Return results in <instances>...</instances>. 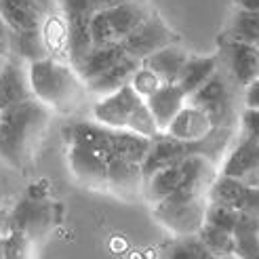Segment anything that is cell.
Listing matches in <instances>:
<instances>
[{
    "instance_id": "1",
    "label": "cell",
    "mask_w": 259,
    "mask_h": 259,
    "mask_svg": "<svg viewBox=\"0 0 259 259\" xmlns=\"http://www.w3.org/2000/svg\"><path fill=\"white\" fill-rule=\"evenodd\" d=\"M53 110L36 97L0 112V160L17 171L34 164Z\"/></svg>"
},
{
    "instance_id": "2",
    "label": "cell",
    "mask_w": 259,
    "mask_h": 259,
    "mask_svg": "<svg viewBox=\"0 0 259 259\" xmlns=\"http://www.w3.org/2000/svg\"><path fill=\"white\" fill-rule=\"evenodd\" d=\"M28 74L34 97L57 114H70L87 93L84 80L74 66L53 55L28 63Z\"/></svg>"
},
{
    "instance_id": "3",
    "label": "cell",
    "mask_w": 259,
    "mask_h": 259,
    "mask_svg": "<svg viewBox=\"0 0 259 259\" xmlns=\"http://www.w3.org/2000/svg\"><path fill=\"white\" fill-rule=\"evenodd\" d=\"M206 194H196L186 188H177L164 200L152 204L154 219L177 236L198 234L206 219Z\"/></svg>"
},
{
    "instance_id": "4",
    "label": "cell",
    "mask_w": 259,
    "mask_h": 259,
    "mask_svg": "<svg viewBox=\"0 0 259 259\" xmlns=\"http://www.w3.org/2000/svg\"><path fill=\"white\" fill-rule=\"evenodd\" d=\"M150 7L144 0H128L103 11H95L91 15V34L93 47L120 45L137 25L150 15Z\"/></svg>"
},
{
    "instance_id": "5",
    "label": "cell",
    "mask_w": 259,
    "mask_h": 259,
    "mask_svg": "<svg viewBox=\"0 0 259 259\" xmlns=\"http://www.w3.org/2000/svg\"><path fill=\"white\" fill-rule=\"evenodd\" d=\"M171 42H177V34L166 25V21L158 13L150 11V15L141 21L120 45L128 57H135L141 61L150 53H154V51H158L160 47L171 45Z\"/></svg>"
},
{
    "instance_id": "6",
    "label": "cell",
    "mask_w": 259,
    "mask_h": 259,
    "mask_svg": "<svg viewBox=\"0 0 259 259\" xmlns=\"http://www.w3.org/2000/svg\"><path fill=\"white\" fill-rule=\"evenodd\" d=\"M141 103H144V97L131 84H124L114 93L97 99L93 106V120L110 128H126L131 116Z\"/></svg>"
},
{
    "instance_id": "7",
    "label": "cell",
    "mask_w": 259,
    "mask_h": 259,
    "mask_svg": "<svg viewBox=\"0 0 259 259\" xmlns=\"http://www.w3.org/2000/svg\"><path fill=\"white\" fill-rule=\"evenodd\" d=\"M32 97L28 63L17 57H7L0 68V112Z\"/></svg>"
},
{
    "instance_id": "8",
    "label": "cell",
    "mask_w": 259,
    "mask_h": 259,
    "mask_svg": "<svg viewBox=\"0 0 259 259\" xmlns=\"http://www.w3.org/2000/svg\"><path fill=\"white\" fill-rule=\"evenodd\" d=\"M188 101L209 114L213 126H222V122L228 118V114L232 110V93L226 80H222V76L217 72L211 76L209 82H204L196 93L190 95Z\"/></svg>"
},
{
    "instance_id": "9",
    "label": "cell",
    "mask_w": 259,
    "mask_h": 259,
    "mask_svg": "<svg viewBox=\"0 0 259 259\" xmlns=\"http://www.w3.org/2000/svg\"><path fill=\"white\" fill-rule=\"evenodd\" d=\"M144 171L141 164L114 156L108 160V186L112 194L124 200H135L144 196Z\"/></svg>"
},
{
    "instance_id": "10",
    "label": "cell",
    "mask_w": 259,
    "mask_h": 259,
    "mask_svg": "<svg viewBox=\"0 0 259 259\" xmlns=\"http://www.w3.org/2000/svg\"><path fill=\"white\" fill-rule=\"evenodd\" d=\"M70 169L82 186L91 190H106L108 186V162L99 154L82 146H70L68 152Z\"/></svg>"
},
{
    "instance_id": "11",
    "label": "cell",
    "mask_w": 259,
    "mask_h": 259,
    "mask_svg": "<svg viewBox=\"0 0 259 259\" xmlns=\"http://www.w3.org/2000/svg\"><path fill=\"white\" fill-rule=\"evenodd\" d=\"M190 154V146L179 141L175 137H171L169 133L160 131L156 137H152L148 154L141 160V171H144V179L152 173H156L164 166H171L175 162H179L184 156Z\"/></svg>"
},
{
    "instance_id": "12",
    "label": "cell",
    "mask_w": 259,
    "mask_h": 259,
    "mask_svg": "<svg viewBox=\"0 0 259 259\" xmlns=\"http://www.w3.org/2000/svg\"><path fill=\"white\" fill-rule=\"evenodd\" d=\"M211 128H213V122L209 118V114L196 106H192L188 101L186 106L177 112V116L171 120L169 128H166L164 133H169L171 137L190 146V144H196V141L204 139L211 133Z\"/></svg>"
},
{
    "instance_id": "13",
    "label": "cell",
    "mask_w": 259,
    "mask_h": 259,
    "mask_svg": "<svg viewBox=\"0 0 259 259\" xmlns=\"http://www.w3.org/2000/svg\"><path fill=\"white\" fill-rule=\"evenodd\" d=\"M110 126H103L97 120L89 122V120H80V122H74L66 128V141L70 146H82L91 152L99 154L103 160H110L114 158V152H112V141H110Z\"/></svg>"
},
{
    "instance_id": "14",
    "label": "cell",
    "mask_w": 259,
    "mask_h": 259,
    "mask_svg": "<svg viewBox=\"0 0 259 259\" xmlns=\"http://www.w3.org/2000/svg\"><path fill=\"white\" fill-rule=\"evenodd\" d=\"M188 103V95L177 82H164L150 97H146V106L150 108L158 131H166L177 112Z\"/></svg>"
},
{
    "instance_id": "15",
    "label": "cell",
    "mask_w": 259,
    "mask_h": 259,
    "mask_svg": "<svg viewBox=\"0 0 259 259\" xmlns=\"http://www.w3.org/2000/svg\"><path fill=\"white\" fill-rule=\"evenodd\" d=\"M53 55V49L49 45V38L42 28L34 30H9V55L17 57L25 63L45 59Z\"/></svg>"
},
{
    "instance_id": "16",
    "label": "cell",
    "mask_w": 259,
    "mask_h": 259,
    "mask_svg": "<svg viewBox=\"0 0 259 259\" xmlns=\"http://www.w3.org/2000/svg\"><path fill=\"white\" fill-rule=\"evenodd\" d=\"M139 63H141L139 59L126 55L118 63H114L112 68H108L106 72H101L99 76H95V78L87 80L84 82L87 93L99 99V97H106V95L114 93V91H118L124 84H131V78H133L135 70L139 68Z\"/></svg>"
},
{
    "instance_id": "17",
    "label": "cell",
    "mask_w": 259,
    "mask_h": 259,
    "mask_svg": "<svg viewBox=\"0 0 259 259\" xmlns=\"http://www.w3.org/2000/svg\"><path fill=\"white\" fill-rule=\"evenodd\" d=\"M228 63L234 80L240 87H247L251 80L259 76V49L253 42H240V40H228Z\"/></svg>"
},
{
    "instance_id": "18",
    "label": "cell",
    "mask_w": 259,
    "mask_h": 259,
    "mask_svg": "<svg viewBox=\"0 0 259 259\" xmlns=\"http://www.w3.org/2000/svg\"><path fill=\"white\" fill-rule=\"evenodd\" d=\"M188 57H190V53L184 47L177 42H171V45H164L158 51L150 53L148 57H144L141 63H144L146 68H150L152 72H156L162 78V82H177Z\"/></svg>"
},
{
    "instance_id": "19",
    "label": "cell",
    "mask_w": 259,
    "mask_h": 259,
    "mask_svg": "<svg viewBox=\"0 0 259 259\" xmlns=\"http://www.w3.org/2000/svg\"><path fill=\"white\" fill-rule=\"evenodd\" d=\"M0 19L9 30H34L42 28L47 15L36 0H0Z\"/></svg>"
},
{
    "instance_id": "20",
    "label": "cell",
    "mask_w": 259,
    "mask_h": 259,
    "mask_svg": "<svg viewBox=\"0 0 259 259\" xmlns=\"http://www.w3.org/2000/svg\"><path fill=\"white\" fill-rule=\"evenodd\" d=\"M66 49H68V63L78 66L93 49V34H91V15H72L66 17Z\"/></svg>"
},
{
    "instance_id": "21",
    "label": "cell",
    "mask_w": 259,
    "mask_h": 259,
    "mask_svg": "<svg viewBox=\"0 0 259 259\" xmlns=\"http://www.w3.org/2000/svg\"><path fill=\"white\" fill-rule=\"evenodd\" d=\"M255 169H259V141L240 133L238 144L228 154V158L222 166V173L236 179H244Z\"/></svg>"
},
{
    "instance_id": "22",
    "label": "cell",
    "mask_w": 259,
    "mask_h": 259,
    "mask_svg": "<svg viewBox=\"0 0 259 259\" xmlns=\"http://www.w3.org/2000/svg\"><path fill=\"white\" fill-rule=\"evenodd\" d=\"M181 160L171 164V166H164V169H160V171L146 177V181H144V198L150 204H156V202L164 200L169 194H173L181 186V181H184V164H181Z\"/></svg>"
},
{
    "instance_id": "23",
    "label": "cell",
    "mask_w": 259,
    "mask_h": 259,
    "mask_svg": "<svg viewBox=\"0 0 259 259\" xmlns=\"http://www.w3.org/2000/svg\"><path fill=\"white\" fill-rule=\"evenodd\" d=\"M126 53L122 45H106V47H93L89 51V55L76 66L74 70L78 72V76L87 82L91 78H95L101 72H106L108 68H112L114 63H118L120 59H124Z\"/></svg>"
},
{
    "instance_id": "24",
    "label": "cell",
    "mask_w": 259,
    "mask_h": 259,
    "mask_svg": "<svg viewBox=\"0 0 259 259\" xmlns=\"http://www.w3.org/2000/svg\"><path fill=\"white\" fill-rule=\"evenodd\" d=\"M217 72V57H188L184 70H181L177 84L184 89V93L190 97L196 91L211 80V76Z\"/></svg>"
},
{
    "instance_id": "25",
    "label": "cell",
    "mask_w": 259,
    "mask_h": 259,
    "mask_svg": "<svg viewBox=\"0 0 259 259\" xmlns=\"http://www.w3.org/2000/svg\"><path fill=\"white\" fill-rule=\"evenodd\" d=\"M110 141H112L114 156L141 164V160H144V156L148 154V148H150L152 139L128 131V128H112L110 131Z\"/></svg>"
},
{
    "instance_id": "26",
    "label": "cell",
    "mask_w": 259,
    "mask_h": 259,
    "mask_svg": "<svg viewBox=\"0 0 259 259\" xmlns=\"http://www.w3.org/2000/svg\"><path fill=\"white\" fill-rule=\"evenodd\" d=\"M232 234H234V257H259V217L240 213L238 224Z\"/></svg>"
},
{
    "instance_id": "27",
    "label": "cell",
    "mask_w": 259,
    "mask_h": 259,
    "mask_svg": "<svg viewBox=\"0 0 259 259\" xmlns=\"http://www.w3.org/2000/svg\"><path fill=\"white\" fill-rule=\"evenodd\" d=\"M226 40H240V42H257L259 40V13L236 9L234 17L230 21Z\"/></svg>"
},
{
    "instance_id": "28",
    "label": "cell",
    "mask_w": 259,
    "mask_h": 259,
    "mask_svg": "<svg viewBox=\"0 0 259 259\" xmlns=\"http://www.w3.org/2000/svg\"><path fill=\"white\" fill-rule=\"evenodd\" d=\"M196 236L211 257H234V234L232 232L204 224Z\"/></svg>"
},
{
    "instance_id": "29",
    "label": "cell",
    "mask_w": 259,
    "mask_h": 259,
    "mask_svg": "<svg viewBox=\"0 0 259 259\" xmlns=\"http://www.w3.org/2000/svg\"><path fill=\"white\" fill-rule=\"evenodd\" d=\"M244 188H247V184H244L242 179H236V177L219 173V175H215L209 192H206V200L217 202V204L236 206V202H238V198H240V194H242Z\"/></svg>"
},
{
    "instance_id": "30",
    "label": "cell",
    "mask_w": 259,
    "mask_h": 259,
    "mask_svg": "<svg viewBox=\"0 0 259 259\" xmlns=\"http://www.w3.org/2000/svg\"><path fill=\"white\" fill-rule=\"evenodd\" d=\"M238 217H240V211L234 209V206L209 202V204H206V219H204V224L222 228V230H228V232H234V228L238 224Z\"/></svg>"
},
{
    "instance_id": "31",
    "label": "cell",
    "mask_w": 259,
    "mask_h": 259,
    "mask_svg": "<svg viewBox=\"0 0 259 259\" xmlns=\"http://www.w3.org/2000/svg\"><path fill=\"white\" fill-rule=\"evenodd\" d=\"M164 82H162V78L156 74V72H152L150 68H146L144 63H139V68L135 70V74H133V78H131V87L137 91V93L141 95V97H150L154 91L156 89H160Z\"/></svg>"
},
{
    "instance_id": "32",
    "label": "cell",
    "mask_w": 259,
    "mask_h": 259,
    "mask_svg": "<svg viewBox=\"0 0 259 259\" xmlns=\"http://www.w3.org/2000/svg\"><path fill=\"white\" fill-rule=\"evenodd\" d=\"M186 240L179 244V249L173 251V257H194V259H200V257H211L209 251L204 249V244L200 242V238L194 234V236H184Z\"/></svg>"
},
{
    "instance_id": "33",
    "label": "cell",
    "mask_w": 259,
    "mask_h": 259,
    "mask_svg": "<svg viewBox=\"0 0 259 259\" xmlns=\"http://www.w3.org/2000/svg\"><path fill=\"white\" fill-rule=\"evenodd\" d=\"M234 209H238L240 213L259 217V188H255V186H247V188H244Z\"/></svg>"
},
{
    "instance_id": "34",
    "label": "cell",
    "mask_w": 259,
    "mask_h": 259,
    "mask_svg": "<svg viewBox=\"0 0 259 259\" xmlns=\"http://www.w3.org/2000/svg\"><path fill=\"white\" fill-rule=\"evenodd\" d=\"M240 124H242V135L259 141V110L257 108L244 110L240 116Z\"/></svg>"
},
{
    "instance_id": "35",
    "label": "cell",
    "mask_w": 259,
    "mask_h": 259,
    "mask_svg": "<svg viewBox=\"0 0 259 259\" xmlns=\"http://www.w3.org/2000/svg\"><path fill=\"white\" fill-rule=\"evenodd\" d=\"M59 9L63 11L66 17L72 15H93L91 13V0H57Z\"/></svg>"
},
{
    "instance_id": "36",
    "label": "cell",
    "mask_w": 259,
    "mask_h": 259,
    "mask_svg": "<svg viewBox=\"0 0 259 259\" xmlns=\"http://www.w3.org/2000/svg\"><path fill=\"white\" fill-rule=\"evenodd\" d=\"M244 106L259 110V76L244 87Z\"/></svg>"
},
{
    "instance_id": "37",
    "label": "cell",
    "mask_w": 259,
    "mask_h": 259,
    "mask_svg": "<svg viewBox=\"0 0 259 259\" xmlns=\"http://www.w3.org/2000/svg\"><path fill=\"white\" fill-rule=\"evenodd\" d=\"M0 55H9V25L0 19Z\"/></svg>"
},
{
    "instance_id": "38",
    "label": "cell",
    "mask_w": 259,
    "mask_h": 259,
    "mask_svg": "<svg viewBox=\"0 0 259 259\" xmlns=\"http://www.w3.org/2000/svg\"><path fill=\"white\" fill-rule=\"evenodd\" d=\"M122 3H128V0H91V13L103 11V9H110V7L122 5Z\"/></svg>"
},
{
    "instance_id": "39",
    "label": "cell",
    "mask_w": 259,
    "mask_h": 259,
    "mask_svg": "<svg viewBox=\"0 0 259 259\" xmlns=\"http://www.w3.org/2000/svg\"><path fill=\"white\" fill-rule=\"evenodd\" d=\"M36 5L42 9V13H45L47 17H53L55 13H57V9H59L57 0H36Z\"/></svg>"
},
{
    "instance_id": "40",
    "label": "cell",
    "mask_w": 259,
    "mask_h": 259,
    "mask_svg": "<svg viewBox=\"0 0 259 259\" xmlns=\"http://www.w3.org/2000/svg\"><path fill=\"white\" fill-rule=\"evenodd\" d=\"M236 9H244V11H257L259 13V0H234Z\"/></svg>"
},
{
    "instance_id": "41",
    "label": "cell",
    "mask_w": 259,
    "mask_h": 259,
    "mask_svg": "<svg viewBox=\"0 0 259 259\" xmlns=\"http://www.w3.org/2000/svg\"><path fill=\"white\" fill-rule=\"evenodd\" d=\"M5 59H7V57H3V55H0V68H3V63H5Z\"/></svg>"
},
{
    "instance_id": "42",
    "label": "cell",
    "mask_w": 259,
    "mask_h": 259,
    "mask_svg": "<svg viewBox=\"0 0 259 259\" xmlns=\"http://www.w3.org/2000/svg\"><path fill=\"white\" fill-rule=\"evenodd\" d=\"M255 45H257V49H259V40H257V42H255Z\"/></svg>"
}]
</instances>
